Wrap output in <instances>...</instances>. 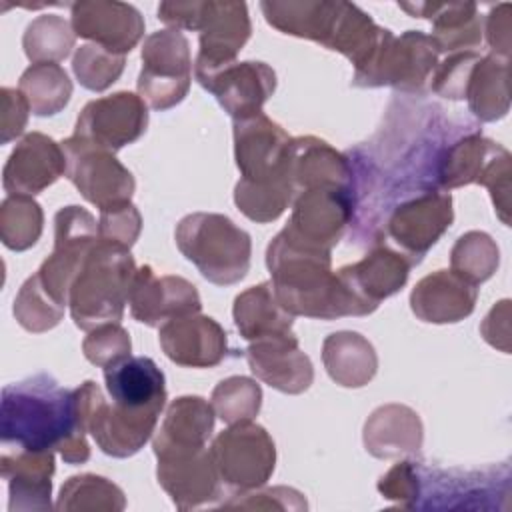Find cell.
<instances>
[{"mask_svg": "<svg viewBox=\"0 0 512 512\" xmlns=\"http://www.w3.org/2000/svg\"><path fill=\"white\" fill-rule=\"evenodd\" d=\"M100 386L94 380L62 388L48 374H34L2 388V448L56 450L68 464L90 458L88 418Z\"/></svg>", "mask_w": 512, "mask_h": 512, "instance_id": "6da1fadb", "label": "cell"}, {"mask_svg": "<svg viewBox=\"0 0 512 512\" xmlns=\"http://www.w3.org/2000/svg\"><path fill=\"white\" fill-rule=\"evenodd\" d=\"M276 300L292 316L336 320L368 316L376 308L360 300L332 270L328 250L312 248L280 230L266 250Z\"/></svg>", "mask_w": 512, "mask_h": 512, "instance_id": "7a4b0ae2", "label": "cell"}, {"mask_svg": "<svg viewBox=\"0 0 512 512\" xmlns=\"http://www.w3.org/2000/svg\"><path fill=\"white\" fill-rule=\"evenodd\" d=\"M260 10L272 28L340 52L354 68L370 58L388 30L350 2L264 0L260 2Z\"/></svg>", "mask_w": 512, "mask_h": 512, "instance_id": "3957f363", "label": "cell"}, {"mask_svg": "<svg viewBox=\"0 0 512 512\" xmlns=\"http://www.w3.org/2000/svg\"><path fill=\"white\" fill-rule=\"evenodd\" d=\"M136 270L130 250L98 238L70 288L68 308L74 324L88 332L120 322Z\"/></svg>", "mask_w": 512, "mask_h": 512, "instance_id": "277c9868", "label": "cell"}, {"mask_svg": "<svg viewBox=\"0 0 512 512\" xmlns=\"http://www.w3.org/2000/svg\"><path fill=\"white\" fill-rule=\"evenodd\" d=\"M174 238L182 256L212 284H236L250 270V234L224 214H188L178 222Z\"/></svg>", "mask_w": 512, "mask_h": 512, "instance_id": "5b68a950", "label": "cell"}, {"mask_svg": "<svg viewBox=\"0 0 512 512\" xmlns=\"http://www.w3.org/2000/svg\"><path fill=\"white\" fill-rule=\"evenodd\" d=\"M438 54L430 34L406 30L394 36L386 30L370 58L354 68L352 84L358 88L390 86L406 94H422L438 66Z\"/></svg>", "mask_w": 512, "mask_h": 512, "instance_id": "8992f818", "label": "cell"}, {"mask_svg": "<svg viewBox=\"0 0 512 512\" xmlns=\"http://www.w3.org/2000/svg\"><path fill=\"white\" fill-rule=\"evenodd\" d=\"M510 494V468L444 470L416 460V500L412 508H500L498 498Z\"/></svg>", "mask_w": 512, "mask_h": 512, "instance_id": "52a82bcc", "label": "cell"}, {"mask_svg": "<svg viewBox=\"0 0 512 512\" xmlns=\"http://www.w3.org/2000/svg\"><path fill=\"white\" fill-rule=\"evenodd\" d=\"M142 70L138 74V96L152 110H170L180 104L192 82V56L188 38L174 28L146 36L142 44Z\"/></svg>", "mask_w": 512, "mask_h": 512, "instance_id": "ba28073f", "label": "cell"}, {"mask_svg": "<svg viewBox=\"0 0 512 512\" xmlns=\"http://www.w3.org/2000/svg\"><path fill=\"white\" fill-rule=\"evenodd\" d=\"M60 144L66 154V176L84 200L100 210L132 200L136 180L112 150L74 134Z\"/></svg>", "mask_w": 512, "mask_h": 512, "instance_id": "9c48e42d", "label": "cell"}, {"mask_svg": "<svg viewBox=\"0 0 512 512\" xmlns=\"http://www.w3.org/2000/svg\"><path fill=\"white\" fill-rule=\"evenodd\" d=\"M232 136L234 160L242 182L252 186H292L288 174L292 138L278 122L264 112L240 118L234 120Z\"/></svg>", "mask_w": 512, "mask_h": 512, "instance_id": "30bf717a", "label": "cell"}, {"mask_svg": "<svg viewBox=\"0 0 512 512\" xmlns=\"http://www.w3.org/2000/svg\"><path fill=\"white\" fill-rule=\"evenodd\" d=\"M220 480L240 492L262 488L276 466V446L264 426L250 422L230 424L210 446Z\"/></svg>", "mask_w": 512, "mask_h": 512, "instance_id": "8fae6325", "label": "cell"}, {"mask_svg": "<svg viewBox=\"0 0 512 512\" xmlns=\"http://www.w3.org/2000/svg\"><path fill=\"white\" fill-rule=\"evenodd\" d=\"M352 218L354 196L350 188H308L294 196L290 220L282 230L302 244L332 252Z\"/></svg>", "mask_w": 512, "mask_h": 512, "instance_id": "7c38bea8", "label": "cell"}, {"mask_svg": "<svg viewBox=\"0 0 512 512\" xmlns=\"http://www.w3.org/2000/svg\"><path fill=\"white\" fill-rule=\"evenodd\" d=\"M454 220L452 196L444 190L430 188L408 196L396 204L386 218V234L400 246L412 264L442 238Z\"/></svg>", "mask_w": 512, "mask_h": 512, "instance_id": "4fadbf2b", "label": "cell"}, {"mask_svg": "<svg viewBox=\"0 0 512 512\" xmlns=\"http://www.w3.org/2000/svg\"><path fill=\"white\" fill-rule=\"evenodd\" d=\"M198 84L208 90L232 120L262 112L276 90V72L258 60L228 62L214 68L194 70Z\"/></svg>", "mask_w": 512, "mask_h": 512, "instance_id": "5bb4252c", "label": "cell"}, {"mask_svg": "<svg viewBox=\"0 0 512 512\" xmlns=\"http://www.w3.org/2000/svg\"><path fill=\"white\" fill-rule=\"evenodd\" d=\"M148 126L146 102L128 90L90 100L76 118L74 136L112 152L136 142Z\"/></svg>", "mask_w": 512, "mask_h": 512, "instance_id": "9a60e30c", "label": "cell"}, {"mask_svg": "<svg viewBox=\"0 0 512 512\" xmlns=\"http://www.w3.org/2000/svg\"><path fill=\"white\" fill-rule=\"evenodd\" d=\"M70 24L76 36L110 52L126 56L144 36L140 10L118 0H80L70 4Z\"/></svg>", "mask_w": 512, "mask_h": 512, "instance_id": "2e32d148", "label": "cell"}, {"mask_svg": "<svg viewBox=\"0 0 512 512\" xmlns=\"http://www.w3.org/2000/svg\"><path fill=\"white\" fill-rule=\"evenodd\" d=\"M128 306L134 320L146 326H162L172 318L200 312L202 300L196 286L186 278L156 276L152 266L144 264L134 274Z\"/></svg>", "mask_w": 512, "mask_h": 512, "instance_id": "e0dca14e", "label": "cell"}, {"mask_svg": "<svg viewBox=\"0 0 512 512\" xmlns=\"http://www.w3.org/2000/svg\"><path fill=\"white\" fill-rule=\"evenodd\" d=\"M156 478L178 510L198 508L220 498V474L210 448L156 456Z\"/></svg>", "mask_w": 512, "mask_h": 512, "instance_id": "ac0fdd59", "label": "cell"}, {"mask_svg": "<svg viewBox=\"0 0 512 512\" xmlns=\"http://www.w3.org/2000/svg\"><path fill=\"white\" fill-rule=\"evenodd\" d=\"M64 174L66 154L62 144L42 132H30L10 152L2 170V186L8 196H34Z\"/></svg>", "mask_w": 512, "mask_h": 512, "instance_id": "d6986e66", "label": "cell"}, {"mask_svg": "<svg viewBox=\"0 0 512 512\" xmlns=\"http://www.w3.org/2000/svg\"><path fill=\"white\" fill-rule=\"evenodd\" d=\"M158 342L168 360L184 368H214L228 356L224 328L200 312L164 322Z\"/></svg>", "mask_w": 512, "mask_h": 512, "instance_id": "ffe728a7", "label": "cell"}, {"mask_svg": "<svg viewBox=\"0 0 512 512\" xmlns=\"http://www.w3.org/2000/svg\"><path fill=\"white\" fill-rule=\"evenodd\" d=\"M198 32L200 48L194 70L234 62L252 34L248 6L244 2L204 0Z\"/></svg>", "mask_w": 512, "mask_h": 512, "instance_id": "44dd1931", "label": "cell"}, {"mask_svg": "<svg viewBox=\"0 0 512 512\" xmlns=\"http://www.w3.org/2000/svg\"><path fill=\"white\" fill-rule=\"evenodd\" d=\"M244 356L258 380L284 394H302L314 380L312 360L300 350L296 334L254 340Z\"/></svg>", "mask_w": 512, "mask_h": 512, "instance_id": "7402d4cb", "label": "cell"}, {"mask_svg": "<svg viewBox=\"0 0 512 512\" xmlns=\"http://www.w3.org/2000/svg\"><path fill=\"white\" fill-rule=\"evenodd\" d=\"M54 468L52 450L4 448L0 456V474L8 484V510H50Z\"/></svg>", "mask_w": 512, "mask_h": 512, "instance_id": "603a6c76", "label": "cell"}, {"mask_svg": "<svg viewBox=\"0 0 512 512\" xmlns=\"http://www.w3.org/2000/svg\"><path fill=\"white\" fill-rule=\"evenodd\" d=\"M412 266L404 252L376 240L362 260L342 266L338 276L360 300L378 308L382 300L404 288Z\"/></svg>", "mask_w": 512, "mask_h": 512, "instance_id": "cb8c5ba5", "label": "cell"}, {"mask_svg": "<svg viewBox=\"0 0 512 512\" xmlns=\"http://www.w3.org/2000/svg\"><path fill=\"white\" fill-rule=\"evenodd\" d=\"M156 424V414L132 412L114 402L108 404L100 388L92 402L88 432L104 454L114 458H128L144 448V444L152 438Z\"/></svg>", "mask_w": 512, "mask_h": 512, "instance_id": "d4e9b609", "label": "cell"}, {"mask_svg": "<svg viewBox=\"0 0 512 512\" xmlns=\"http://www.w3.org/2000/svg\"><path fill=\"white\" fill-rule=\"evenodd\" d=\"M478 286L452 270H436L416 282L410 292L414 316L428 324H454L474 312Z\"/></svg>", "mask_w": 512, "mask_h": 512, "instance_id": "484cf974", "label": "cell"}, {"mask_svg": "<svg viewBox=\"0 0 512 512\" xmlns=\"http://www.w3.org/2000/svg\"><path fill=\"white\" fill-rule=\"evenodd\" d=\"M106 388L114 404L144 414H156L166 406V380L148 356H128L104 368Z\"/></svg>", "mask_w": 512, "mask_h": 512, "instance_id": "4316f807", "label": "cell"}, {"mask_svg": "<svg viewBox=\"0 0 512 512\" xmlns=\"http://www.w3.org/2000/svg\"><path fill=\"white\" fill-rule=\"evenodd\" d=\"M364 448L380 460L406 458L420 452L424 442V426L416 410L406 404L378 406L362 430Z\"/></svg>", "mask_w": 512, "mask_h": 512, "instance_id": "83f0119b", "label": "cell"}, {"mask_svg": "<svg viewBox=\"0 0 512 512\" xmlns=\"http://www.w3.org/2000/svg\"><path fill=\"white\" fill-rule=\"evenodd\" d=\"M288 174L296 194L324 186L352 190L354 182V170L348 156L316 136L292 138Z\"/></svg>", "mask_w": 512, "mask_h": 512, "instance_id": "f1b7e54d", "label": "cell"}, {"mask_svg": "<svg viewBox=\"0 0 512 512\" xmlns=\"http://www.w3.org/2000/svg\"><path fill=\"white\" fill-rule=\"evenodd\" d=\"M402 10L432 22L438 52H466L482 42V18L474 2H400Z\"/></svg>", "mask_w": 512, "mask_h": 512, "instance_id": "f546056e", "label": "cell"}, {"mask_svg": "<svg viewBox=\"0 0 512 512\" xmlns=\"http://www.w3.org/2000/svg\"><path fill=\"white\" fill-rule=\"evenodd\" d=\"M214 420V408L202 396H180L172 400L152 438L154 456L206 448Z\"/></svg>", "mask_w": 512, "mask_h": 512, "instance_id": "4dcf8cb0", "label": "cell"}, {"mask_svg": "<svg viewBox=\"0 0 512 512\" xmlns=\"http://www.w3.org/2000/svg\"><path fill=\"white\" fill-rule=\"evenodd\" d=\"M500 144L482 136L478 130H468L466 134L452 140L440 150L434 184L438 190H452L466 184H478L490 160L500 152Z\"/></svg>", "mask_w": 512, "mask_h": 512, "instance_id": "1f68e13d", "label": "cell"}, {"mask_svg": "<svg viewBox=\"0 0 512 512\" xmlns=\"http://www.w3.org/2000/svg\"><path fill=\"white\" fill-rule=\"evenodd\" d=\"M322 362L328 376L344 388H362L378 372L372 342L360 332H332L322 342Z\"/></svg>", "mask_w": 512, "mask_h": 512, "instance_id": "d6a6232c", "label": "cell"}, {"mask_svg": "<svg viewBox=\"0 0 512 512\" xmlns=\"http://www.w3.org/2000/svg\"><path fill=\"white\" fill-rule=\"evenodd\" d=\"M232 316L240 336L248 342L294 334V316L276 300L270 282H262L240 292L234 298Z\"/></svg>", "mask_w": 512, "mask_h": 512, "instance_id": "836d02e7", "label": "cell"}, {"mask_svg": "<svg viewBox=\"0 0 512 512\" xmlns=\"http://www.w3.org/2000/svg\"><path fill=\"white\" fill-rule=\"evenodd\" d=\"M470 112L482 122H494L510 110V64L506 58L488 54L470 74L466 96Z\"/></svg>", "mask_w": 512, "mask_h": 512, "instance_id": "e575fe53", "label": "cell"}, {"mask_svg": "<svg viewBox=\"0 0 512 512\" xmlns=\"http://www.w3.org/2000/svg\"><path fill=\"white\" fill-rule=\"evenodd\" d=\"M18 90L24 94L34 116H54L70 102L72 80L60 64L42 62L22 72Z\"/></svg>", "mask_w": 512, "mask_h": 512, "instance_id": "d590c367", "label": "cell"}, {"mask_svg": "<svg viewBox=\"0 0 512 512\" xmlns=\"http://www.w3.org/2000/svg\"><path fill=\"white\" fill-rule=\"evenodd\" d=\"M54 508L60 512H120L126 508V496L104 476L76 474L62 484Z\"/></svg>", "mask_w": 512, "mask_h": 512, "instance_id": "8d00e7d4", "label": "cell"}, {"mask_svg": "<svg viewBox=\"0 0 512 512\" xmlns=\"http://www.w3.org/2000/svg\"><path fill=\"white\" fill-rule=\"evenodd\" d=\"M76 42L72 24L58 14H42L34 18L22 36V48L32 64L62 62L70 56Z\"/></svg>", "mask_w": 512, "mask_h": 512, "instance_id": "74e56055", "label": "cell"}, {"mask_svg": "<svg viewBox=\"0 0 512 512\" xmlns=\"http://www.w3.org/2000/svg\"><path fill=\"white\" fill-rule=\"evenodd\" d=\"M44 228L42 206L32 196H8L0 204V240L14 252L32 248Z\"/></svg>", "mask_w": 512, "mask_h": 512, "instance_id": "f35d334b", "label": "cell"}, {"mask_svg": "<svg viewBox=\"0 0 512 512\" xmlns=\"http://www.w3.org/2000/svg\"><path fill=\"white\" fill-rule=\"evenodd\" d=\"M500 264V250L494 238L480 230L462 234L450 250V270L472 284H482L494 276Z\"/></svg>", "mask_w": 512, "mask_h": 512, "instance_id": "ab89813d", "label": "cell"}, {"mask_svg": "<svg viewBox=\"0 0 512 512\" xmlns=\"http://www.w3.org/2000/svg\"><path fill=\"white\" fill-rule=\"evenodd\" d=\"M210 404L214 414L228 426L250 422L260 412L262 388L248 376H230L214 386Z\"/></svg>", "mask_w": 512, "mask_h": 512, "instance_id": "60d3db41", "label": "cell"}, {"mask_svg": "<svg viewBox=\"0 0 512 512\" xmlns=\"http://www.w3.org/2000/svg\"><path fill=\"white\" fill-rule=\"evenodd\" d=\"M66 306L60 304L38 280L36 274H32L18 290L14 298V318L16 322L34 334L48 332L54 326L60 324L64 316Z\"/></svg>", "mask_w": 512, "mask_h": 512, "instance_id": "b9f144b4", "label": "cell"}, {"mask_svg": "<svg viewBox=\"0 0 512 512\" xmlns=\"http://www.w3.org/2000/svg\"><path fill=\"white\" fill-rule=\"evenodd\" d=\"M126 56L110 52L98 44H82L72 56V72L80 86L90 92L110 88L124 72Z\"/></svg>", "mask_w": 512, "mask_h": 512, "instance_id": "7bdbcfd3", "label": "cell"}, {"mask_svg": "<svg viewBox=\"0 0 512 512\" xmlns=\"http://www.w3.org/2000/svg\"><path fill=\"white\" fill-rule=\"evenodd\" d=\"M294 188L290 184L280 186H252L242 180L234 186V204L252 222L266 224L284 214L294 200Z\"/></svg>", "mask_w": 512, "mask_h": 512, "instance_id": "ee69618b", "label": "cell"}, {"mask_svg": "<svg viewBox=\"0 0 512 512\" xmlns=\"http://www.w3.org/2000/svg\"><path fill=\"white\" fill-rule=\"evenodd\" d=\"M132 340L126 328L120 322L100 324L88 330L86 338L82 340V352L88 362L100 368H108L124 358L130 356Z\"/></svg>", "mask_w": 512, "mask_h": 512, "instance_id": "f6af8a7d", "label": "cell"}, {"mask_svg": "<svg viewBox=\"0 0 512 512\" xmlns=\"http://www.w3.org/2000/svg\"><path fill=\"white\" fill-rule=\"evenodd\" d=\"M480 60V54L474 50L454 52L446 60L438 62L430 76V88L434 94L448 100H464L470 74Z\"/></svg>", "mask_w": 512, "mask_h": 512, "instance_id": "bcb514c9", "label": "cell"}, {"mask_svg": "<svg viewBox=\"0 0 512 512\" xmlns=\"http://www.w3.org/2000/svg\"><path fill=\"white\" fill-rule=\"evenodd\" d=\"M140 230H142V216L132 202L100 210V218H98L100 240L130 250L136 244Z\"/></svg>", "mask_w": 512, "mask_h": 512, "instance_id": "7dc6e473", "label": "cell"}, {"mask_svg": "<svg viewBox=\"0 0 512 512\" xmlns=\"http://www.w3.org/2000/svg\"><path fill=\"white\" fill-rule=\"evenodd\" d=\"M222 508H248V510H306V498L302 492L288 486L272 488H254L236 494L232 500L224 502Z\"/></svg>", "mask_w": 512, "mask_h": 512, "instance_id": "c3c4849f", "label": "cell"}, {"mask_svg": "<svg viewBox=\"0 0 512 512\" xmlns=\"http://www.w3.org/2000/svg\"><path fill=\"white\" fill-rule=\"evenodd\" d=\"M510 176H512V158H510V152L502 146L500 152L490 160V164L486 166L478 182L488 188L494 210L506 226L510 224Z\"/></svg>", "mask_w": 512, "mask_h": 512, "instance_id": "681fc988", "label": "cell"}, {"mask_svg": "<svg viewBox=\"0 0 512 512\" xmlns=\"http://www.w3.org/2000/svg\"><path fill=\"white\" fill-rule=\"evenodd\" d=\"M378 492L402 508H412L416 500V460L394 464L378 480Z\"/></svg>", "mask_w": 512, "mask_h": 512, "instance_id": "f907efd6", "label": "cell"}, {"mask_svg": "<svg viewBox=\"0 0 512 512\" xmlns=\"http://www.w3.org/2000/svg\"><path fill=\"white\" fill-rule=\"evenodd\" d=\"M30 106L24 94L16 88L4 86L0 90V142L8 144L18 138L28 122Z\"/></svg>", "mask_w": 512, "mask_h": 512, "instance_id": "816d5d0a", "label": "cell"}, {"mask_svg": "<svg viewBox=\"0 0 512 512\" xmlns=\"http://www.w3.org/2000/svg\"><path fill=\"white\" fill-rule=\"evenodd\" d=\"M510 10L512 6L508 2L496 4L488 16H486V24H484V32H486V40L490 46V54L498 56V58H506L510 56Z\"/></svg>", "mask_w": 512, "mask_h": 512, "instance_id": "f5cc1de1", "label": "cell"}, {"mask_svg": "<svg viewBox=\"0 0 512 512\" xmlns=\"http://www.w3.org/2000/svg\"><path fill=\"white\" fill-rule=\"evenodd\" d=\"M482 338L502 350L510 352V300L504 298L492 306V310L486 314V318L480 324Z\"/></svg>", "mask_w": 512, "mask_h": 512, "instance_id": "db71d44e", "label": "cell"}]
</instances>
